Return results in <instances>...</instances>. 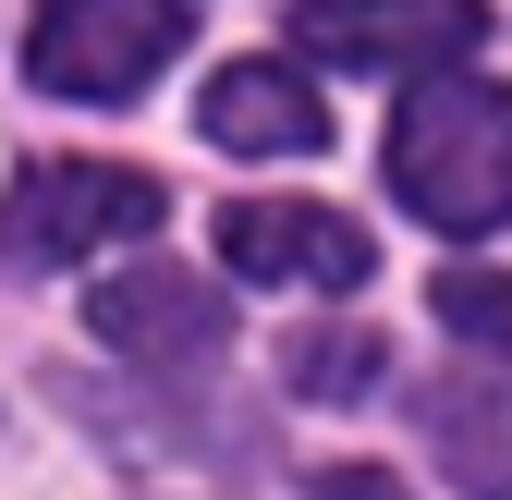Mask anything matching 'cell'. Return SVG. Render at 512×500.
Segmentation results:
<instances>
[{"mask_svg": "<svg viewBox=\"0 0 512 500\" xmlns=\"http://www.w3.org/2000/svg\"><path fill=\"white\" fill-rule=\"evenodd\" d=\"M281 25L305 61H342V74H427L488 37V0H281Z\"/></svg>", "mask_w": 512, "mask_h": 500, "instance_id": "4", "label": "cell"}, {"mask_svg": "<svg viewBox=\"0 0 512 500\" xmlns=\"http://www.w3.org/2000/svg\"><path fill=\"white\" fill-rule=\"evenodd\" d=\"M196 122H208V147H232V159H317V147H330V110H317V86L293 74V61H220L208 98H196Z\"/></svg>", "mask_w": 512, "mask_h": 500, "instance_id": "8", "label": "cell"}, {"mask_svg": "<svg viewBox=\"0 0 512 500\" xmlns=\"http://www.w3.org/2000/svg\"><path fill=\"white\" fill-rule=\"evenodd\" d=\"M378 379H391V342H378L366 318H317L281 342V391L293 403H366Z\"/></svg>", "mask_w": 512, "mask_h": 500, "instance_id": "9", "label": "cell"}, {"mask_svg": "<svg viewBox=\"0 0 512 500\" xmlns=\"http://www.w3.org/2000/svg\"><path fill=\"white\" fill-rule=\"evenodd\" d=\"M86 330H98L110 354H135V366H220V354H232V293H220L208 269L147 257V269H122V281L86 293Z\"/></svg>", "mask_w": 512, "mask_h": 500, "instance_id": "5", "label": "cell"}, {"mask_svg": "<svg viewBox=\"0 0 512 500\" xmlns=\"http://www.w3.org/2000/svg\"><path fill=\"white\" fill-rule=\"evenodd\" d=\"M220 257H232V281H293V293H354L366 269H378V244H366V220H342V208H305V196H232L220 208Z\"/></svg>", "mask_w": 512, "mask_h": 500, "instance_id": "6", "label": "cell"}, {"mask_svg": "<svg viewBox=\"0 0 512 500\" xmlns=\"http://www.w3.org/2000/svg\"><path fill=\"white\" fill-rule=\"evenodd\" d=\"M391 196L427 232H512V86L464 74V61H427L391 110Z\"/></svg>", "mask_w": 512, "mask_h": 500, "instance_id": "1", "label": "cell"}, {"mask_svg": "<svg viewBox=\"0 0 512 500\" xmlns=\"http://www.w3.org/2000/svg\"><path fill=\"white\" fill-rule=\"evenodd\" d=\"M415 427H427L439 476H452L464 500H512V354L452 342V366L415 391Z\"/></svg>", "mask_w": 512, "mask_h": 500, "instance_id": "7", "label": "cell"}, {"mask_svg": "<svg viewBox=\"0 0 512 500\" xmlns=\"http://www.w3.org/2000/svg\"><path fill=\"white\" fill-rule=\"evenodd\" d=\"M159 220H171L159 171H122V159H25L13 196H0V257H13V269H74V257H98V244L159 232Z\"/></svg>", "mask_w": 512, "mask_h": 500, "instance_id": "2", "label": "cell"}, {"mask_svg": "<svg viewBox=\"0 0 512 500\" xmlns=\"http://www.w3.org/2000/svg\"><path fill=\"white\" fill-rule=\"evenodd\" d=\"M305 500H415V488L378 476V464H330V476H305Z\"/></svg>", "mask_w": 512, "mask_h": 500, "instance_id": "11", "label": "cell"}, {"mask_svg": "<svg viewBox=\"0 0 512 500\" xmlns=\"http://www.w3.org/2000/svg\"><path fill=\"white\" fill-rule=\"evenodd\" d=\"M183 0H37L25 25V74L49 98H86V110H122L159 86V61H183Z\"/></svg>", "mask_w": 512, "mask_h": 500, "instance_id": "3", "label": "cell"}, {"mask_svg": "<svg viewBox=\"0 0 512 500\" xmlns=\"http://www.w3.org/2000/svg\"><path fill=\"white\" fill-rule=\"evenodd\" d=\"M427 305H439V330H452V342L512 354V281H500V269H439V281H427Z\"/></svg>", "mask_w": 512, "mask_h": 500, "instance_id": "10", "label": "cell"}]
</instances>
